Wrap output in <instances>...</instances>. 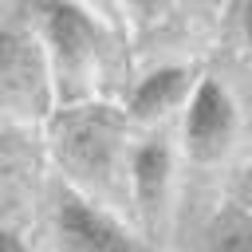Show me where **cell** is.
<instances>
[{"mask_svg":"<svg viewBox=\"0 0 252 252\" xmlns=\"http://www.w3.org/2000/svg\"><path fill=\"white\" fill-rule=\"evenodd\" d=\"M51 150L55 161L67 169L71 185L79 193L110 197L130 161H126V134H130V114L102 106V102H67L59 114H51Z\"/></svg>","mask_w":252,"mask_h":252,"instance_id":"obj_1","label":"cell"},{"mask_svg":"<svg viewBox=\"0 0 252 252\" xmlns=\"http://www.w3.org/2000/svg\"><path fill=\"white\" fill-rule=\"evenodd\" d=\"M35 32L43 39L59 94L67 102H79L98 55H102V43H106L102 24L75 0H39L35 4Z\"/></svg>","mask_w":252,"mask_h":252,"instance_id":"obj_2","label":"cell"},{"mask_svg":"<svg viewBox=\"0 0 252 252\" xmlns=\"http://www.w3.org/2000/svg\"><path fill=\"white\" fill-rule=\"evenodd\" d=\"M51 63L35 24L4 20L0 24V118L32 122L51 114Z\"/></svg>","mask_w":252,"mask_h":252,"instance_id":"obj_3","label":"cell"},{"mask_svg":"<svg viewBox=\"0 0 252 252\" xmlns=\"http://www.w3.org/2000/svg\"><path fill=\"white\" fill-rule=\"evenodd\" d=\"M185 154L197 165H213L228 154L232 138H236V106L232 94L220 79L201 75L189 102H185Z\"/></svg>","mask_w":252,"mask_h":252,"instance_id":"obj_4","label":"cell"},{"mask_svg":"<svg viewBox=\"0 0 252 252\" xmlns=\"http://www.w3.org/2000/svg\"><path fill=\"white\" fill-rule=\"evenodd\" d=\"M55 236L63 252H142L138 240L75 185H59L55 193Z\"/></svg>","mask_w":252,"mask_h":252,"instance_id":"obj_5","label":"cell"},{"mask_svg":"<svg viewBox=\"0 0 252 252\" xmlns=\"http://www.w3.org/2000/svg\"><path fill=\"white\" fill-rule=\"evenodd\" d=\"M130 197L138 209V220L146 228H158L169 205V185H173V150L161 134L146 138L142 146L130 150Z\"/></svg>","mask_w":252,"mask_h":252,"instance_id":"obj_6","label":"cell"},{"mask_svg":"<svg viewBox=\"0 0 252 252\" xmlns=\"http://www.w3.org/2000/svg\"><path fill=\"white\" fill-rule=\"evenodd\" d=\"M193 87H197V75H193L189 67H158V71H150V75L134 87L126 114H130V122H158V118H165L173 106L189 102Z\"/></svg>","mask_w":252,"mask_h":252,"instance_id":"obj_7","label":"cell"},{"mask_svg":"<svg viewBox=\"0 0 252 252\" xmlns=\"http://www.w3.org/2000/svg\"><path fill=\"white\" fill-rule=\"evenodd\" d=\"M201 252H252V213L240 205H224L213 217Z\"/></svg>","mask_w":252,"mask_h":252,"instance_id":"obj_8","label":"cell"},{"mask_svg":"<svg viewBox=\"0 0 252 252\" xmlns=\"http://www.w3.org/2000/svg\"><path fill=\"white\" fill-rule=\"evenodd\" d=\"M0 252H28V248H24V240H20L16 232L0 228Z\"/></svg>","mask_w":252,"mask_h":252,"instance_id":"obj_9","label":"cell"},{"mask_svg":"<svg viewBox=\"0 0 252 252\" xmlns=\"http://www.w3.org/2000/svg\"><path fill=\"white\" fill-rule=\"evenodd\" d=\"M240 24H244V35H248V43H252V0L240 4Z\"/></svg>","mask_w":252,"mask_h":252,"instance_id":"obj_10","label":"cell"},{"mask_svg":"<svg viewBox=\"0 0 252 252\" xmlns=\"http://www.w3.org/2000/svg\"><path fill=\"white\" fill-rule=\"evenodd\" d=\"M0 24H4V0H0Z\"/></svg>","mask_w":252,"mask_h":252,"instance_id":"obj_11","label":"cell"}]
</instances>
